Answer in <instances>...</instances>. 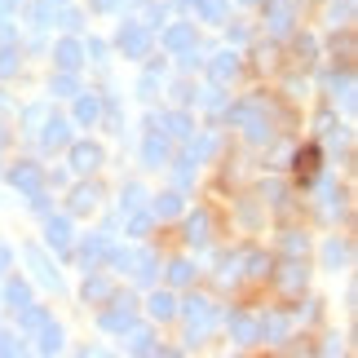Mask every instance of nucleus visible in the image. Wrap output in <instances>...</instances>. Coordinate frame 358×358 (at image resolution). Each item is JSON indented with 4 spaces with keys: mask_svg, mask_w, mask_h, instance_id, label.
<instances>
[{
    "mask_svg": "<svg viewBox=\"0 0 358 358\" xmlns=\"http://www.w3.org/2000/svg\"><path fill=\"white\" fill-rule=\"evenodd\" d=\"M66 142H71V124L53 115V120L45 124V146H66Z\"/></svg>",
    "mask_w": 358,
    "mask_h": 358,
    "instance_id": "9b49d317",
    "label": "nucleus"
},
{
    "mask_svg": "<svg viewBox=\"0 0 358 358\" xmlns=\"http://www.w3.org/2000/svg\"><path fill=\"white\" fill-rule=\"evenodd\" d=\"M177 5H190V0H177Z\"/></svg>",
    "mask_w": 358,
    "mask_h": 358,
    "instance_id": "79ce46f5",
    "label": "nucleus"
},
{
    "mask_svg": "<svg viewBox=\"0 0 358 358\" xmlns=\"http://www.w3.org/2000/svg\"><path fill=\"white\" fill-rule=\"evenodd\" d=\"M195 5H199V13L208 22H222L226 18V0H195Z\"/></svg>",
    "mask_w": 358,
    "mask_h": 358,
    "instance_id": "b1692460",
    "label": "nucleus"
},
{
    "mask_svg": "<svg viewBox=\"0 0 358 358\" xmlns=\"http://www.w3.org/2000/svg\"><path fill=\"white\" fill-rule=\"evenodd\" d=\"M287 252H306V235H301V239H296V235H287Z\"/></svg>",
    "mask_w": 358,
    "mask_h": 358,
    "instance_id": "4c0bfd02",
    "label": "nucleus"
},
{
    "mask_svg": "<svg viewBox=\"0 0 358 358\" xmlns=\"http://www.w3.org/2000/svg\"><path fill=\"white\" fill-rule=\"evenodd\" d=\"M186 319H190V341H195V336H203V332L217 323V314H213V306H208L203 296H190V301H186Z\"/></svg>",
    "mask_w": 358,
    "mask_h": 358,
    "instance_id": "f257e3e1",
    "label": "nucleus"
},
{
    "mask_svg": "<svg viewBox=\"0 0 358 358\" xmlns=\"http://www.w3.org/2000/svg\"><path fill=\"white\" fill-rule=\"evenodd\" d=\"M49 5H62V0H49Z\"/></svg>",
    "mask_w": 358,
    "mask_h": 358,
    "instance_id": "37998d69",
    "label": "nucleus"
},
{
    "mask_svg": "<svg viewBox=\"0 0 358 358\" xmlns=\"http://www.w3.org/2000/svg\"><path fill=\"white\" fill-rule=\"evenodd\" d=\"M102 327H106V332H129V327H133V296L115 301V310L102 314Z\"/></svg>",
    "mask_w": 358,
    "mask_h": 358,
    "instance_id": "7ed1b4c3",
    "label": "nucleus"
},
{
    "mask_svg": "<svg viewBox=\"0 0 358 358\" xmlns=\"http://www.w3.org/2000/svg\"><path fill=\"white\" fill-rule=\"evenodd\" d=\"M106 252H111V239H102V235H98V239H89V243H85V266L93 270Z\"/></svg>",
    "mask_w": 358,
    "mask_h": 358,
    "instance_id": "6ab92c4d",
    "label": "nucleus"
},
{
    "mask_svg": "<svg viewBox=\"0 0 358 358\" xmlns=\"http://www.w3.org/2000/svg\"><path fill=\"white\" fill-rule=\"evenodd\" d=\"M0 142H5V133H0Z\"/></svg>",
    "mask_w": 358,
    "mask_h": 358,
    "instance_id": "c03bdc74",
    "label": "nucleus"
},
{
    "mask_svg": "<svg viewBox=\"0 0 358 358\" xmlns=\"http://www.w3.org/2000/svg\"><path fill=\"white\" fill-rule=\"evenodd\" d=\"M169 124H173V129H169L173 137H186V133H190V120H186V115H169Z\"/></svg>",
    "mask_w": 358,
    "mask_h": 358,
    "instance_id": "473e14b6",
    "label": "nucleus"
},
{
    "mask_svg": "<svg viewBox=\"0 0 358 358\" xmlns=\"http://www.w3.org/2000/svg\"><path fill=\"white\" fill-rule=\"evenodd\" d=\"M169 279H173L177 287L190 283V279H195V266H190V261H173V266H169Z\"/></svg>",
    "mask_w": 358,
    "mask_h": 358,
    "instance_id": "a878e982",
    "label": "nucleus"
},
{
    "mask_svg": "<svg viewBox=\"0 0 358 358\" xmlns=\"http://www.w3.org/2000/svg\"><path fill=\"white\" fill-rule=\"evenodd\" d=\"M53 93H58V98H66V93H76V80H71V76H58V80H53Z\"/></svg>",
    "mask_w": 358,
    "mask_h": 358,
    "instance_id": "72a5a7b5",
    "label": "nucleus"
},
{
    "mask_svg": "<svg viewBox=\"0 0 358 358\" xmlns=\"http://www.w3.org/2000/svg\"><path fill=\"white\" fill-rule=\"evenodd\" d=\"M9 182H13V186H22L27 195H36V190L45 186V173H40L36 164H18V169H9Z\"/></svg>",
    "mask_w": 358,
    "mask_h": 358,
    "instance_id": "39448f33",
    "label": "nucleus"
},
{
    "mask_svg": "<svg viewBox=\"0 0 358 358\" xmlns=\"http://www.w3.org/2000/svg\"><path fill=\"white\" fill-rule=\"evenodd\" d=\"M146 226H150V217H142V213H137L133 222H129V230H133V235H146Z\"/></svg>",
    "mask_w": 358,
    "mask_h": 358,
    "instance_id": "f704fd0d",
    "label": "nucleus"
},
{
    "mask_svg": "<svg viewBox=\"0 0 358 358\" xmlns=\"http://www.w3.org/2000/svg\"><path fill=\"white\" fill-rule=\"evenodd\" d=\"M235 76H239L235 53H217V62H213V80H217V85H226V80H235Z\"/></svg>",
    "mask_w": 358,
    "mask_h": 358,
    "instance_id": "ddd939ff",
    "label": "nucleus"
},
{
    "mask_svg": "<svg viewBox=\"0 0 358 358\" xmlns=\"http://www.w3.org/2000/svg\"><path fill=\"white\" fill-rule=\"evenodd\" d=\"M173 314H177V301L169 296V292H155V296H150V319H173Z\"/></svg>",
    "mask_w": 358,
    "mask_h": 358,
    "instance_id": "dca6fc26",
    "label": "nucleus"
},
{
    "mask_svg": "<svg viewBox=\"0 0 358 358\" xmlns=\"http://www.w3.org/2000/svg\"><path fill=\"white\" fill-rule=\"evenodd\" d=\"M137 203H142V186H124V199H120V208H137Z\"/></svg>",
    "mask_w": 358,
    "mask_h": 358,
    "instance_id": "7c9ffc66",
    "label": "nucleus"
},
{
    "mask_svg": "<svg viewBox=\"0 0 358 358\" xmlns=\"http://www.w3.org/2000/svg\"><path fill=\"white\" fill-rule=\"evenodd\" d=\"M287 274H279V283L287 287V292H296V287H306V270H301V266H283Z\"/></svg>",
    "mask_w": 358,
    "mask_h": 358,
    "instance_id": "bb28decb",
    "label": "nucleus"
},
{
    "mask_svg": "<svg viewBox=\"0 0 358 358\" xmlns=\"http://www.w3.org/2000/svg\"><path fill=\"white\" fill-rule=\"evenodd\" d=\"M186 243H208V213H195L186 222Z\"/></svg>",
    "mask_w": 358,
    "mask_h": 358,
    "instance_id": "2eb2a0df",
    "label": "nucleus"
},
{
    "mask_svg": "<svg viewBox=\"0 0 358 358\" xmlns=\"http://www.w3.org/2000/svg\"><path fill=\"white\" fill-rule=\"evenodd\" d=\"M22 120H27V124H40V120H45V106H31V111H27Z\"/></svg>",
    "mask_w": 358,
    "mask_h": 358,
    "instance_id": "ea45409f",
    "label": "nucleus"
},
{
    "mask_svg": "<svg viewBox=\"0 0 358 358\" xmlns=\"http://www.w3.org/2000/svg\"><path fill=\"white\" fill-rule=\"evenodd\" d=\"M66 243H71V226H66L62 217H58V222H49V248H58V252H66Z\"/></svg>",
    "mask_w": 358,
    "mask_h": 358,
    "instance_id": "aec40b11",
    "label": "nucleus"
},
{
    "mask_svg": "<svg viewBox=\"0 0 358 358\" xmlns=\"http://www.w3.org/2000/svg\"><path fill=\"white\" fill-rule=\"evenodd\" d=\"M13 58H18V53H0V76H9L13 66H18V62H13Z\"/></svg>",
    "mask_w": 358,
    "mask_h": 358,
    "instance_id": "c9c22d12",
    "label": "nucleus"
},
{
    "mask_svg": "<svg viewBox=\"0 0 358 358\" xmlns=\"http://www.w3.org/2000/svg\"><path fill=\"white\" fill-rule=\"evenodd\" d=\"M129 350H137V354H146V350H155V341H150V332H133V341H129Z\"/></svg>",
    "mask_w": 358,
    "mask_h": 358,
    "instance_id": "2f4dec72",
    "label": "nucleus"
},
{
    "mask_svg": "<svg viewBox=\"0 0 358 358\" xmlns=\"http://www.w3.org/2000/svg\"><path fill=\"white\" fill-rule=\"evenodd\" d=\"M164 45H169V49H190V45H195V31L182 22V27H173V31H164Z\"/></svg>",
    "mask_w": 358,
    "mask_h": 358,
    "instance_id": "a211bd4d",
    "label": "nucleus"
},
{
    "mask_svg": "<svg viewBox=\"0 0 358 358\" xmlns=\"http://www.w3.org/2000/svg\"><path fill=\"white\" fill-rule=\"evenodd\" d=\"M5 266H9V248H0V274H5Z\"/></svg>",
    "mask_w": 358,
    "mask_h": 358,
    "instance_id": "a19ab883",
    "label": "nucleus"
},
{
    "mask_svg": "<svg viewBox=\"0 0 358 358\" xmlns=\"http://www.w3.org/2000/svg\"><path fill=\"white\" fill-rule=\"evenodd\" d=\"M45 327V336H40V350H58L62 345V327L58 323H40Z\"/></svg>",
    "mask_w": 358,
    "mask_h": 358,
    "instance_id": "c756f323",
    "label": "nucleus"
},
{
    "mask_svg": "<svg viewBox=\"0 0 358 358\" xmlns=\"http://www.w3.org/2000/svg\"><path fill=\"white\" fill-rule=\"evenodd\" d=\"M142 159H146V169H159V164H169V142H164V137H146Z\"/></svg>",
    "mask_w": 358,
    "mask_h": 358,
    "instance_id": "9d476101",
    "label": "nucleus"
},
{
    "mask_svg": "<svg viewBox=\"0 0 358 358\" xmlns=\"http://www.w3.org/2000/svg\"><path fill=\"white\" fill-rule=\"evenodd\" d=\"M120 49L129 53V58H146V53H150V36H146V27L124 22V27H120Z\"/></svg>",
    "mask_w": 358,
    "mask_h": 358,
    "instance_id": "f03ea898",
    "label": "nucleus"
},
{
    "mask_svg": "<svg viewBox=\"0 0 358 358\" xmlns=\"http://www.w3.org/2000/svg\"><path fill=\"white\" fill-rule=\"evenodd\" d=\"M173 213H182V195H177V190L155 199V217H173Z\"/></svg>",
    "mask_w": 358,
    "mask_h": 358,
    "instance_id": "4be33fe9",
    "label": "nucleus"
},
{
    "mask_svg": "<svg viewBox=\"0 0 358 358\" xmlns=\"http://www.w3.org/2000/svg\"><path fill=\"white\" fill-rule=\"evenodd\" d=\"M76 120H80V124H93V120H98V98H93V93H89V98H80Z\"/></svg>",
    "mask_w": 358,
    "mask_h": 358,
    "instance_id": "cd10ccee",
    "label": "nucleus"
},
{
    "mask_svg": "<svg viewBox=\"0 0 358 358\" xmlns=\"http://www.w3.org/2000/svg\"><path fill=\"white\" fill-rule=\"evenodd\" d=\"M85 301H111V283L98 279V274H93V279H85Z\"/></svg>",
    "mask_w": 358,
    "mask_h": 358,
    "instance_id": "412c9836",
    "label": "nucleus"
},
{
    "mask_svg": "<svg viewBox=\"0 0 358 358\" xmlns=\"http://www.w3.org/2000/svg\"><path fill=\"white\" fill-rule=\"evenodd\" d=\"M98 195H102L98 186H76V195H71V208H76V213H93V208H98Z\"/></svg>",
    "mask_w": 358,
    "mask_h": 358,
    "instance_id": "4468645a",
    "label": "nucleus"
},
{
    "mask_svg": "<svg viewBox=\"0 0 358 358\" xmlns=\"http://www.w3.org/2000/svg\"><path fill=\"white\" fill-rule=\"evenodd\" d=\"M266 18H270V31H287V22H292V0H266Z\"/></svg>",
    "mask_w": 358,
    "mask_h": 358,
    "instance_id": "0eeeda50",
    "label": "nucleus"
},
{
    "mask_svg": "<svg viewBox=\"0 0 358 358\" xmlns=\"http://www.w3.org/2000/svg\"><path fill=\"white\" fill-rule=\"evenodd\" d=\"M345 257H350V248L341 243V239H332V243L323 248V261H327V266H345Z\"/></svg>",
    "mask_w": 358,
    "mask_h": 358,
    "instance_id": "393cba45",
    "label": "nucleus"
},
{
    "mask_svg": "<svg viewBox=\"0 0 358 358\" xmlns=\"http://www.w3.org/2000/svg\"><path fill=\"white\" fill-rule=\"evenodd\" d=\"M27 261H31V266H36V274H40V283H49L53 292H62V279H58V270H53L49 261H45V252H40V248H27Z\"/></svg>",
    "mask_w": 358,
    "mask_h": 358,
    "instance_id": "423d86ee",
    "label": "nucleus"
},
{
    "mask_svg": "<svg viewBox=\"0 0 358 358\" xmlns=\"http://www.w3.org/2000/svg\"><path fill=\"white\" fill-rule=\"evenodd\" d=\"M40 323H45V306H22L18 327H40Z\"/></svg>",
    "mask_w": 358,
    "mask_h": 358,
    "instance_id": "c85d7f7f",
    "label": "nucleus"
},
{
    "mask_svg": "<svg viewBox=\"0 0 358 358\" xmlns=\"http://www.w3.org/2000/svg\"><path fill=\"white\" fill-rule=\"evenodd\" d=\"M296 177L301 182H314V173H319V146H306V150H296Z\"/></svg>",
    "mask_w": 358,
    "mask_h": 358,
    "instance_id": "6e6552de",
    "label": "nucleus"
},
{
    "mask_svg": "<svg viewBox=\"0 0 358 358\" xmlns=\"http://www.w3.org/2000/svg\"><path fill=\"white\" fill-rule=\"evenodd\" d=\"M89 53H93V62H102L106 58V45H102V40H89Z\"/></svg>",
    "mask_w": 358,
    "mask_h": 358,
    "instance_id": "e433bc0d",
    "label": "nucleus"
},
{
    "mask_svg": "<svg viewBox=\"0 0 358 358\" xmlns=\"http://www.w3.org/2000/svg\"><path fill=\"white\" fill-rule=\"evenodd\" d=\"M287 327H292V323H287L283 314H270V319H261V336H266V341H283Z\"/></svg>",
    "mask_w": 358,
    "mask_h": 358,
    "instance_id": "f3484780",
    "label": "nucleus"
},
{
    "mask_svg": "<svg viewBox=\"0 0 358 358\" xmlns=\"http://www.w3.org/2000/svg\"><path fill=\"white\" fill-rule=\"evenodd\" d=\"M230 332L239 336V345H252V341H261V327L248 319V314H230Z\"/></svg>",
    "mask_w": 358,
    "mask_h": 358,
    "instance_id": "1a4fd4ad",
    "label": "nucleus"
},
{
    "mask_svg": "<svg viewBox=\"0 0 358 358\" xmlns=\"http://www.w3.org/2000/svg\"><path fill=\"white\" fill-rule=\"evenodd\" d=\"M102 164V146H93V142H76L71 146V169L76 173H93Z\"/></svg>",
    "mask_w": 358,
    "mask_h": 358,
    "instance_id": "20e7f679",
    "label": "nucleus"
},
{
    "mask_svg": "<svg viewBox=\"0 0 358 358\" xmlns=\"http://www.w3.org/2000/svg\"><path fill=\"white\" fill-rule=\"evenodd\" d=\"M53 58H58V66H62V71H76V66H80V45H76V40H58Z\"/></svg>",
    "mask_w": 358,
    "mask_h": 358,
    "instance_id": "f8f14e48",
    "label": "nucleus"
},
{
    "mask_svg": "<svg viewBox=\"0 0 358 358\" xmlns=\"http://www.w3.org/2000/svg\"><path fill=\"white\" fill-rule=\"evenodd\" d=\"M5 301H9L13 310H22V306H27V283H22V279H9V283H5Z\"/></svg>",
    "mask_w": 358,
    "mask_h": 358,
    "instance_id": "5701e85b",
    "label": "nucleus"
},
{
    "mask_svg": "<svg viewBox=\"0 0 358 358\" xmlns=\"http://www.w3.org/2000/svg\"><path fill=\"white\" fill-rule=\"evenodd\" d=\"M62 27H66V31H76V27H80V13L66 9V13H62Z\"/></svg>",
    "mask_w": 358,
    "mask_h": 358,
    "instance_id": "58836bf2",
    "label": "nucleus"
}]
</instances>
